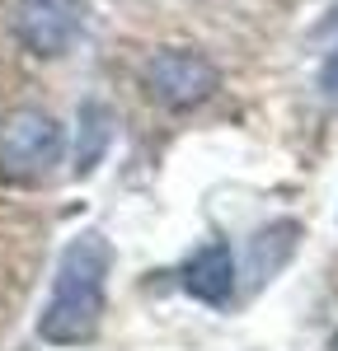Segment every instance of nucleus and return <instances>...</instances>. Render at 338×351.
<instances>
[{"instance_id": "obj_3", "label": "nucleus", "mask_w": 338, "mask_h": 351, "mask_svg": "<svg viewBox=\"0 0 338 351\" xmlns=\"http://www.w3.org/2000/svg\"><path fill=\"white\" fill-rule=\"evenodd\" d=\"M141 84H146V94L155 104L188 112V108H202L221 89V71L212 66V56L193 52V47H169V52H155L146 61Z\"/></svg>"}, {"instance_id": "obj_9", "label": "nucleus", "mask_w": 338, "mask_h": 351, "mask_svg": "<svg viewBox=\"0 0 338 351\" xmlns=\"http://www.w3.org/2000/svg\"><path fill=\"white\" fill-rule=\"evenodd\" d=\"M329 351H338V337H334V342H329Z\"/></svg>"}, {"instance_id": "obj_1", "label": "nucleus", "mask_w": 338, "mask_h": 351, "mask_svg": "<svg viewBox=\"0 0 338 351\" xmlns=\"http://www.w3.org/2000/svg\"><path fill=\"white\" fill-rule=\"evenodd\" d=\"M109 271L113 248L99 230H84L61 248V263L52 276V295L38 314V337L52 347H80L104 324V300H109Z\"/></svg>"}, {"instance_id": "obj_4", "label": "nucleus", "mask_w": 338, "mask_h": 351, "mask_svg": "<svg viewBox=\"0 0 338 351\" xmlns=\"http://www.w3.org/2000/svg\"><path fill=\"white\" fill-rule=\"evenodd\" d=\"M84 28V0H19L14 33L33 56H66Z\"/></svg>"}, {"instance_id": "obj_6", "label": "nucleus", "mask_w": 338, "mask_h": 351, "mask_svg": "<svg viewBox=\"0 0 338 351\" xmlns=\"http://www.w3.org/2000/svg\"><path fill=\"white\" fill-rule=\"evenodd\" d=\"M296 220H278V225H268V230H258L249 243V276L254 281H268L273 271L291 258V248H296Z\"/></svg>"}, {"instance_id": "obj_7", "label": "nucleus", "mask_w": 338, "mask_h": 351, "mask_svg": "<svg viewBox=\"0 0 338 351\" xmlns=\"http://www.w3.org/2000/svg\"><path fill=\"white\" fill-rule=\"evenodd\" d=\"M113 136V112L104 104H84L80 108V136H76V173H89L99 155L109 150Z\"/></svg>"}, {"instance_id": "obj_5", "label": "nucleus", "mask_w": 338, "mask_h": 351, "mask_svg": "<svg viewBox=\"0 0 338 351\" xmlns=\"http://www.w3.org/2000/svg\"><path fill=\"white\" fill-rule=\"evenodd\" d=\"M179 286L193 300H202V304L225 309L235 300V253H230V243H221V239L202 243L193 258L179 267Z\"/></svg>"}, {"instance_id": "obj_8", "label": "nucleus", "mask_w": 338, "mask_h": 351, "mask_svg": "<svg viewBox=\"0 0 338 351\" xmlns=\"http://www.w3.org/2000/svg\"><path fill=\"white\" fill-rule=\"evenodd\" d=\"M319 84H324L329 94H338V47L329 52V61H324V71H319Z\"/></svg>"}, {"instance_id": "obj_2", "label": "nucleus", "mask_w": 338, "mask_h": 351, "mask_svg": "<svg viewBox=\"0 0 338 351\" xmlns=\"http://www.w3.org/2000/svg\"><path fill=\"white\" fill-rule=\"evenodd\" d=\"M66 150V132L52 112L19 108L0 122V178L10 183H43L52 178Z\"/></svg>"}]
</instances>
